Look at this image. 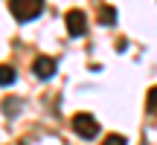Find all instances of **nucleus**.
Segmentation results:
<instances>
[{"label":"nucleus","instance_id":"obj_1","mask_svg":"<svg viewBox=\"0 0 157 145\" xmlns=\"http://www.w3.org/2000/svg\"><path fill=\"white\" fill-rule=\"evenodd\" d=\"M9 12L15 20L26 23V20H35V17L44 12V0H9Z\"/></svg>","mask_w":157,"mask_h":145},{"label":"nucleus","instance_id":"obj_2","mask_svg":"<svg viewBox=\"0 0 157 145\" xmlns=\"http://www.w3.org/2000/svg\"><path fill=\"white\" fill-rule=\"evenodd\" d=\"M73 131L82 139H93V136L99 134V122H96L90 113H76L73 116Z\"/></svg>","mask_w":157,"mask_h":145},{"label":"nucleus","instance_id":"obj_3","mask_svg":"<svg viewBox=\"0 0 157 145\" xmlns=\"http://www.w3.org/2000/svg\"><path fill=\"white\" fill-rule=\"evenodd\" d=\"M64 26H67V32L73 35V38H82L84 32H87V17H84L82 9H70L67 15H64Z\"/></svg>","mask_w":157,"mask_h":145},{"label":"nucleus","instance_id":"obj_4","mask_svg":"<svg viewBox=\"0 0 157 145\" xmlns=\"http://www.w3.org/2000/svg\"><path fill=\"white\" fill-rule=\"evenodd\" d=\"M32 72L41 78V81H47V78L56 76V61H52L50 55H38V58L32 61Z\"/></svg>","mask_w":157,"mask_h":145},{"label":"nucleus","instance_id":"obj_5","mask_svg":"<svg viewBox=\"0 0 157 145\" xmlns=\"http://www.w3.org/2000/svg\"><path fill=\"white\" fill-rule=\"evenodd\" d=\"M15 78H17V72L12 64H0V87H9V84H15Z\"/></svg>","mask_w":157,"mask_h":145},{"label":"nucleus","instance_id":"obj_6","mask_svg":"<svg viewBox=\"0 0 157 145\" xmlns=\"http://www.w3.org/2000/svg\"><path fill=\"white\" fill-rule=\"evenodd\" d=\"M113 20H117V9H113V6H102L99 9V23L102 26H111Z\"/></svg>","mask_w":157,"mask_h":145},{"label":"nucleus","instance_id":"obj_7","mask_svg":"<svg viewBox=\"0 0 157 145\" xmlns=\"http://www.w3.org/2000/svg\"><path fill=\"white\" fill-rule=\"evenodd\" d=\"M146 107H148V113H151V116H157V87H151V90H148Z\"/></svg>","mask_w":157,"mask_h":145},{"label":"nucleus","instance_id":"obj_8","mask_svg":"<svg viewBox=\"0 0 157 145\" xmlns=\"http://www.w3.org/2000/svg\"><path fill=\"white\" fill-rule=\"evenodd\" d=\"M15 110H21V102L17 99H3V113L6 116H12Z\"/></svg>","mask_w":157,"mask_h":145},{"label":"nucleus","instance_id":"obj_9","mask_svg":"<svg viewBox=\"0 0 157 145\" xmlns=\"http://www.w3.org/2000/svg\"><path fill=\"white\" fill-rule=\"evenodd\" d=\"M102 145H125V136H119V134H111Z\"/></svg>","mask_w":157,"mask_h":145}]
</instances>
